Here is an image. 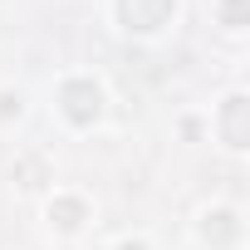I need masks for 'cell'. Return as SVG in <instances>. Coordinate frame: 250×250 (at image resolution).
Listing matches in <instances>:
<instances>
[{
    "mask_svg": "<svg viewBox=\"0 0 250 250\" xmlns=\"http://www.w3.org/2000/svg\"><path fill=\"white\" fill-rule=\"evenodd\" d=\"M64 98H69V118H74V123H88V118L98 113V88H93V83H69Z\"/></svg>",
    "mask_w": 250,
    "mask_h": 250,
    "instance_id": "1",
    "label": "cell"
},
{
    "mask_svg": "<svg viewBox=\"0 0 250 250\" xmlns=\"http://www.w3.org/2000/svg\"><path fill=\"white\" fill-rule=\"evenodd\" d=\"M123 250H143V245H123Z\"/></svg>",
    "mask_w": 250,
    "mask_h": 250,
    "instance_id": "2",
    "label": "cell"
}]
</instances>
